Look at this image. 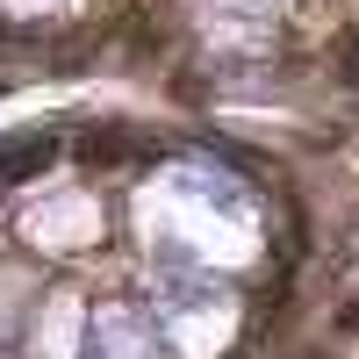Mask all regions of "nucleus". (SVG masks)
I'll return each mask as SVG.
<instances>
[{
  "label": "nucleus",
  "mask_w": 359,
  "mask_h": 359,
  "mask_svg": "<svg viewBox=\"0 0 359 359\" xmlns=\"http://www.w3.org/2000/svg\"><path fill=\"white\" fill-rule=\"evenodd\" d=\"M302 359H323V352H302Z\"/></svg>",
  "instance_id": "nucleus-5"
},
{
  "label": "nucleus",
  "mask_w": 359,
  "mask_h": 359,
  "mask_svg": "<svg viewBox=\"0 0 359 359\" xmlns=\"http://www.w3.org/2000/svg\"><path fill=\"white\" fill-rule=\"evenodd\" d=\"M338 331H345V338H359V302H352V309H338Z\"/></svg>",
  "instance_id": "nucleus-4"
},
{
  "label": "nucleus",
  "mask_w": 359,
  "mask_h": 359,
  "mask_svg": "<svg viewBox=\"0 0 359 359\" xmlns=\"http://www.w3.org/2000/svg\"><path fill=\"white\" fill-rule=\"evenodd\" d=\"M338 65H345V79L359 86V36H338Z\"/></svg>",
  "instance_id": "nucleus-3"
},
{
  "label": "nucleus",
  "mask_w": 359,
  "mask_h": 359,
  "mask_svg": "<svg viewBox=\"0 0 359 359\" xmlns=\"http://www.w3.org/2000/svg\"><path fill=\"white\" fill-rule=\"evenodd\" d=\"M57 158V137H15V144H0V187H15V180H29V172H43Z\"/></svg>",
  "instance_id": "nucleus-1"
},
{
  "label": "nucleus",
  "mask_w": 359,
  "mask_h": 359,
  "mask_svg": "<svg viewBox=\"0 0 359 359\" xmlns=\"http://www.w3.org/2000/svg\"><path fill=\"white\" fill-rule=\"evenodd\" d=\"M123 151H130L123 137H101V130H94V137H79V158H86V165H115Z\"/></svg>",
  "instance_id": "nucleus-2"
}]
</instances>
